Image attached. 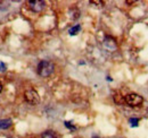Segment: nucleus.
<instances>
[{
	"label": "nucleus",
	"mask_w": 148,
	"mask_h": 138,
	"mask_svg": "<svg viewBox=\"0 0 148 138\" xmlns=\"http://www.w3.org/2000/svg\"><path fill=\"white\" fill-rule=\"evenodd\" d=\"M55 70V66L51 61L48 60H42L38 65V74L41 77H49Z\"/></svg>",
	"instance_id": "f257e3e1"
},
{
	"label": "nucleus",
	"mask_w": 148,
	"mask_h": 138,
	"mask_svg": "<svg viewBox=\"0 0 148 138\" xmlns=\"http://www.w3.org/2000/svg\"><path fill=\"white\" fill-rule=\"evenodd\" d=\"M24 100L31 105H37L40 102V96L36 89H27L24 93Z\"/></svg>",
	"instance_id": "f03ea898"
},
{
	"label": "nucleus",
	"mask_w": 148,
	"mask_h": 138,
	"mask_svg": "<svg viewBox=\"0 0 148 138\" xmlns=\"http://www.w3.org/2000/svg\"><path fill=\"white\" fill-rule=\"evenodd\" d=\"M143 102H144L143 96H140L136 93H131L125 96V103L129 106H139L140 104H143Z\"/></svg>",
	"instance_id": "7ed1b4c3"
},
{
	"label": "nucleus",
	"mask_w": 148,
	"mask_h": 138,
	"mask_svg": "<svg viewBox=\"0 0 148 138\" xmlns=\"http://www.w3.org/2000/svg\"><path fill=\"white\" fill-rule=\"evenodd\" d=\"M29 7L32 12L34 13H40L45 9L46 7V2L42 1V0H32V1H29Z\"/></svg>",
	"instance_id": "20e7f679"
},
{
	"label": "nucleus",
	"mask_w": 148,
	"mask_h": 138,
	"mask_svg": "<svg viewBox=\"0 0 148 138\" xmlns=\"http://www.w3.org/2000/svg\"><path fill=\"white\" fill-rule=\"evenodd\" d=\"M104 47L108 51H115L116 48H117V44H116V41L112 36H106L105 40H104Z\"/></svg>",
	"instance_id": "39448f33"
},
{
	"label": "nucleus",
	"mask_w": 148,
	"mask_h": 138,
	"mask_svg": "<svg viewBox=\"0 0 148 138\" xmlns=\"http://www.w3.org/2000/svg\"><path fill=\"white\" fill-rule=\"evenodd\" d=\"M12 126V119H2L0 120V129H8Z\"/></svg>",
	"instance_id": "423d86ee"
},
{
	"label": "nucleus",
	"mask_w": 148,
	"mask_h": 138,
	"mask_svg": "<svg viewBox=\"0 0 148 138\" xmlns=\"http://www.w3.org/2000/svg\"><path fill=\"white\" fill-rule=\"evenodd\" d=\"M80 31H81V26H80V25H75V26H73V27L70 28V34L76 35Z\"/></svg>",
	"instance_id": "0eeeda50"
},
{
	"label": "nucleus",
	"mask_w": 148,
	"mask_h": 138,
	"mask_svg": "<svg viewBox=\"0 0 148 138\" xmlns=\"http://www.w3.org/2000/svg\"><path fill=\"white\" fill-rule=\"evenodd\" d=\"M41 138H56V136L53 131H46V133L42 134Z\"/></svg>",
	"instance_id": "6e6552de"
},
{
	"label": "nucleus",
	"mask_w": 148,
	"mask_h": 138,
	"mask_svg": "<svg viewBox=\"0 0 148 138\" xmlns=\"http://www.w3.org/2000/svg\"><path fill=\"white\" fill-rule=\"evenodd\" d=\"M129 122H130V124H131V127H137V126H138V122H139V119L132 118V119L129 120Z\"/></svg>",
	"instance_id": "1a4fd4ad"
},
{
	"label": "nucleus",
	"mask_w": 148,
	"mask_h": 138,
	"mask_svg": "<svg viewBox=\"0 0 148 138\" xmlns=\"http://www.w3.org/2000/svg\"><path fill=\"white\" fill-rule=\"evenodd\" d=\"M90 5H97V7H103V6H104V2H103V1H98V0H97V1H90Z\"/></svg>",
	"instance_id": "9d476101"
},
{
	"label": "nucleus",
	"mask_w": 148,
	"mask_h": 138,
	"mask_svg": "<svg viewBox=\"0 0 148 138\" xmlns=\"http://www.w3.org/2000/svg\"><path fill=\"white\" fill-rule=\"evenodd\" d=\"M72 122H69V121H65V126L67 127V128H70V129H75V127H74L73 124H71Z\"/></svg>",
	"instance_id": "9b49d317"
},
{
	"label": "nucleus",
	"mask_w": 148,
	"mask_h": 138,
	"mask_svg": "<svg viewBox=\"0 0 148 138\" xmlns=\"http://www.w3.org/2000/svg\"><path fill=\"white\" fill-rule=\"evenodd\" d=\"M6 65L3 62H0V71H6Z\"/></svg>",
	"instance_id": "f8f14e48"
},
{
	"label": "nucleus",
	"mask_w": 148,
	"mask_h": 138,
	"mask_svg": "<svg viewBox=\"0 0 148 138\" xmlns=\"http://www.w3.org/2000/svg\"><path fill=\"white\" fill-rule=\"evenodd\" d=\"M1 91H2V84L0 83V93H1Z\"/></svg>",
	"instance_id": "ddd939ff"
}]
</instances>
